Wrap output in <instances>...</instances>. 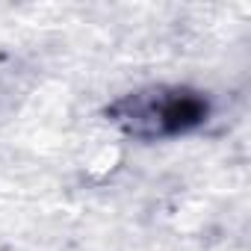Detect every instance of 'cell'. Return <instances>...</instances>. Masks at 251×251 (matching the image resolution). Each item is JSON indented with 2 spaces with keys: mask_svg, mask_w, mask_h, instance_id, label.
Wrapping results in <instances>:
<instances>
[{
  "mask_svg": "<svg viewBox=\"0 0 251 251\" xmlns=\"http://www.w3.org/2000/svg\"><path fill=\"white\" fill-rule=\"evenodd\" d=\"M121 106L127 112H121L118 121H124L127 130L139 136H175L201 124L207 115V100L192 92L133 95Z\"/></svg>",
  "mask_w": 251,
  "mask_h": 251,
  "instance_id": "cell-1",
  "label": "cell"
}]
</instances>
